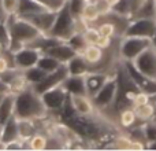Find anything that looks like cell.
Returning a JSON list of instances; mask_svg holds the SVG:
<instances>
[{"instance_id":"obj_1","label":"cell","mask_w":156,"mask_h":151,"mask_svg":"<svg viewBox=\"0 0 156 151\" xmlns=\"http://www.w3.org/2000/svg\"><path fill=\"white\" fill-rule=\"evenodd\" d=\"M4 22L8 28L10 37H11L10 47H8L10 52H15L16 50L22 48L23 46L34 43L38 37H41L44 35L32 22L27 21L23 17L18 15V14L7 15Z\"/></svg>"},{"instance_id":"obj_2","label":"cell","mask_w":156,"mask_h":151,"mask_svg":"<svg viewBox=\"0 0 156 151\" xmlns=\"http://www.w3.org/2000/svg\"><path fill=\"white\" fill-rule=\"evenodd\" d=\"M14 116L16 118L43 121L49 116V111L47 110L41 95L37 91H34V88L30 85L16 94Z\"/></svg>"},{"instance_id":"obj_3","label":"cell","mask_w":156,"mask_h":151,"mask_svg":"<svg viewBox=\"0 0 156 151\" xmlns=\"http://www.w3.org/2000/svg\"><path fill=\"white\" fill-rule=\"evenodd\" d=\"M96 116L83 117V116H78L77 114L73 118L67 120L65 124L69 125L83 142H90V143H97V142H99L100 143L103 139L107 138V135L110 132H108L107 128L101 124L100 120L94 118Z\"/></svg>"},{"instance_id":"obj_4","label":"cell","mask_w":156,"mask_h":151,"mask_svg":"<svg viewBox=\"0 0 156 151\" xmlns=\"http://www.w3.org/2000/svg\"><path fill=\"white\" fill-rule=\"evenodd\" d=\"M152 46V40L136 36H121L118 43V57L121 61H134L144 50Z\"/></svg>"},{"instance_id":"obj_5","label":"cell","mask_w":156,"mask_h":151,"mask_svg":"<svg viewBox=\"0 0 156 151\" xmlns=\"http://www.w3.org/2000/svg\"><path fill=\"white\" fill-rule=\"evenodd\" d=\"M76 32H77V19L71 15L69 6L66 3L65 7L60 11H58L56 19H55L54 26H52L49 35L54 36V37H58L62 41H67L69 37H71Z\"/></svg>"},{"instance_id":"obj_6","label":"cell","mask_w":156,"mask_h":151,"mask_svg":"<svg viewBox=\"0 0 156 151\" xmlns=\"http://www.w3.org/2000/svg\"><path fill=\"white\" fill-rule=\"evenodd\" d=\"M118 96V81L115 74L103 85V88L92 98L94 106L99 111H104L110 107H114V103Z\"/></svg>"},{"instance_id":"obj_7","label":"cell","mask_w":156,"mask_h":151,"mask_svg":"<svg viewBox=\"0 0 156 151\" xmlns=\"http://www.w3.org/2000/svg\"><path fill=\"white\" fill-rule=\"evenodd\" d=\"M41 54H43V51L40 48H37V47L32 46V44L23 46L22 48L16 50L15 52H11L14 66L21 69V70H26V69L37 65Z\"/></svg>"},{"instance_id":"obj_8","label":"cell","mask_w":156,"mask_h":151,"mask_svg":"<svg viewBox=\"0 0 156 151\" xmlns=\"http://www.w3.org/2000/svg\"><path fill=\"white\" fill-rule=\"evenodd\" d=\"M156 32V19L148 18H134L130 19L122 36H136V37L151 39Z\"/></svg>"},{"instance_id":"obj_9","label":"cell","mask_w":156,"mask_h":151,"mask_svg":"<svg viewBox=\"0 0 156 151\" xmlns=\"http://www.w3.org/2000/svg\"><path fill=\"white\" fill-rule=\"evenodd\" d=\"M67 96H69V94L63 85H58V87H55V88H51L41 94L43 102H44V105H45L47 110L49 111V114L60 113V110H62Z\"/></svg>"},{"instance_id":"obj_10","label":"cell","mask_w":156,"mask_h":151,"mask_svg":"<svg viewBox=\"0 0 156 151\" xmlns=\"http://www.w3.org/2000/svg\"><path fill=\"white\" fill-rule=\"evenodd\" d=\"M67 77H69L67 65L63 63V65H60L56 70L51 72V73H47L45 77H44L40 83H37L36 85H33V88H34V91H37L38 94L41 95L43 92L48 91V89L55 88V87H58V85H62Z\"/></svg>"},{"instance_id":"obj_11","label":"cell","mask_w":156,"mask_h":151,"mask_svg":"<svg viewBox=\"0 0 156 151\" xmlns=\"http://www.w3.org/2000/svg\"><path fill=\"white\" fill-rule=\"evenodd\" d=\"M133 63L145 77L155 78L156 80V47L151 46L147 50H144L133 61Z\"/></svg>"},{"instance_id":"obj_12","label":"cell","mask_w":156,"mask_h":151,"mask_svg":"<svg viewBox=\"0 0 156 151\" xmlns=\"http://www.w3.org/2000/svg\"><path fill=\"white\" fill-rule=\"evenodd\" d=\"M115 74L114 72L107 70H92L85 74V87H86V95L93 98L100 89L103 88L105 83Z\"/></svg>"},{"instance_id":"obj_13","label":"cell","mask_w":156,"mask_h":151,"mask_svg":"<svg viewBox=\"0 0 156 151\" xmlns=\"http://www.w3.org/2000/svg\"><path fill=\"white\" fill-rule=\"evenodd\" d=\"M58 13L55 11H41L37 14H30V15H25L23 18H26L27 21H30L41 33L44 35H49L52 26H54V22L56 19Z\"/></svg>"},{"instance_id":"obj_14","label":"cell","mask_w":156,"mask_h":151,"mask_svg":"<svg viewBox=\"0 0 156 151\" xmlns=\"http://www.w3.org/2000/svg\"><path fill=\"white\" fill-rule=\"evenodd\" d=\"M70 98L78 116L90 117V116H96L99 113V110L96 109L92 98L88 96V95H70Z\"/></svg>"},{"instance_id":"obj_15","label":"cell","mask_w":156,"mask_h":151,"mask_svg":"<svg viewBox=\"0 0 156 151\" xmlns=\"http://www.w3.org/2000/svg\"><path fill=\"white\" fill-rule=\"evenodd\" d=\"M44 52L51 55V57H54V58H56V59L62 63H67L71 58H74L77 55V51L67 43V41H60V43L47 48Z\"/></svg>"},{"instance_id":"obj_16","label":"cell","mask_w":156,"mask_h":151,"mask_svg":"<svg viewBox=\"0 0 156 151\" xmlns=\"http://www.w3.org/2000/svg\"><path fill=\"white\" fill-rule=\"evenodd\" d=\"M19 139V132H18V118L15 116H11L7 121L3 124L2 128V133H0V144H2V150L3 146L10 142L18 140Z\"/></svg>"},{"instance_id":"obj_17","label":"cell","mask_w":156,"mask_h":151,"mask_svg":"<svg viewBox=\"0 0 156 151\" xmlns=\"http://www.w3.org/2000/svg\"><path fill=\"white\" fill-rule=\"evenodd\" d=\"M67 94L70 95H86V87H85V74H78V76H71L65 80L62 84Z\"/></svg>"},{"instance_id":"obj_18","label":"cell","mask_w":156,"mask_h":151,"mask_svg":"<svg viewBox=\"0 0 156 151\" xmlns=\"http://www.w3.org/2000/svg\"><path fill=\"white\" fill-rule=\"evenodd\" d=\"M15 92H7L3 95L0 100V121L4 124L8 118L14 114V107H15Z\"/></svg>"},{"instance_id":"obj_19","label":"cell","mask_w":156,"mask_h":151,"mask_svg":"<svg viewBox=\"0 0 156 151\" xmlns=\"http://www.w3.org/2000/svg\"><path fill=\"white\" fill-rule=\"evenodd\" d=\"M37 122H38V120L18 118V132H19V139H21L22 142L27 143V140H29L36 132H38Z\"/></svg>"},{"instance_id":"obj_20","label":"cell","mask_w":156,"mask_h":151,"mask_svg":"<svg viewBox=\"0 0 156 151\" xmlns=\"http://www.w3.org/2000/svg\"><path fill=\"white\" fill-rule=\"evenodd\" d=\"M69 74L78 76V74H86L88 72H92V66L85 61V58L81 54H77L74 58H71L67 63Z\"/></svg>"},{"instance_id":"obj_21","label":"cell","mask_w":156,"mask_h":151,"mask_svg":"<svg viewBox=\"0 0 156 151\" xmlns=\"http://www.w3.org/2000/svg\"><path fill=\"white\" fill-rule=\"evenodd\" d=\"M133 109H134L136 116H137L138 121H140L141 124L152 121V120H155V117H156V106H155L154 102H151V100L144 103V105L133 106Z\"/></svg>"},{"instance_id":"obj_22","label":"cell","mask_w":156,"mask_h":151,"mask_svg":"<svg viewBox=\"0 0 156 151\" xmlns=\"http://www.w3.org/2000/svg\"><path fill=\"white\" fill-rule=\"evenodd\" d=\"M118 122L121 125V128H125V129H130L134 125L141 124L138 121L137 116H136V111L133 109V106L132 107H125L118 111Z\"/></svg>"},{"instance_id":"obj_23","label":"cell","mask_w":156,"mask_h":151,"mask_svg":"<svg viewBox=\"0 0 156 151\" xmlns=\"http://www.w3.org/2000/svg\"><path fill=\"white\" fill-rule=\"evenodd\" d=\"M134 18L156 19V0H144L143 4L130 17V19H134Z\"/></svg>"},{"instance_id":"obj_24","label":"cell","mask_w":156,"mask_h":151,"mask_svg":"<svg viewBox=\"0 0 156 151\" xmlns=\"http://www.w3.org/2000/svg\"><path fill=\"white\" fill-rule=\"evenodd\" d=\"M100 17H101V14H100L99 8H97L96 2H88L86 0L82 14H81V19H83L88 25H94L100 19Z\"/></svg>"},{"instance_id":"obj_25","label":"cell","mask_w":156,"mask_h":151,"mask_svg":"<svg viewBox=\"0 0 156 151\" xmlns=\"http://www.w3.org/2000/svg\"><path fill=\"white\" fill-rule=\"evenodd\" d=\"M41 11H47V8L38 2H36V0H19L18 13L16 14L21 17H25V15H30V14L41 13Z\"/></svg>"},{"instance_id":"obj_26","label":"cell","mask_w":156,"mask_h":151,"mask_svg":"<svg viewBox=\"0 0 156 151\" xmlns=\"http://www.w3.org/2000/svg\"><path fill=\"white\" fill-rule=\"evenodd\" d=\"M48 140H49V136L48 135H44L41 132H36L32 138L27 140L26 146L29 150H48Z\"/></svg>"},{"instance_id":"obj_27","label":"cell","mask_w":156,"mask_h":151,"mask_svg":"<svg viewBox=\"0 0 156 151\" xmlns=\"http://www.w3.org/2000/svg\"><path fill=\"white\" fill-rule=\"evenodd\" d=\"M60 65H63V63L59 62L56 58H54V57H51V55L45 54V52H43V54H41L40 59H38V62H37V66L40 69H43L45 73H51V72L56 70Z\"/></svg>"},{"instance_id":"obj_28","label":"cell","mask_w":156,"mask_h":151,"mask_svg":"<svg viewBox=\"0 0 156 151\" xmlns=\"http://www.w3.org/2000/svg\"><path fill=\"white\" fill-rule=\"evenodd\" d=\"M101 18H104V17H101ZM96 29L99 30V35L103 36V37H110V39H114L115 36H119L118 35V29H116V26L114 25V22H111L110 19H105L104 21H97L96 22Z\"/></svg>"},{"instance_id":"obj_29","label":"cell","mask_w":156,"mask_h":151,"mask_svg":"<svg viewBox=\"0 0 156 151\" xmlns=\"http://www.w3.org/2000/svg\"><path fill=\"white\" fill-rule=\"evenodd\" d=\"M23 74H25V78L27 80V83H29V85L33 87L37 83H40V81L45 77L47 73L36 65V66H33V68H29V69H26V70H23Z\"/></svg>"},{"instance_id":"obj_30","label":"cell","mask_w":156,"mask_h":151,"mask_svg":"<svg viewBox=\"0 0 156 151\" xmlns=\"http://www.w3.org/2000/svg\"><path fill=\"white\" fill-rule=\"evenodd\" d=\"M67 43L76 50L77 54H82V51L85 50V47L88 46V41L85 40V36H83L82 32H76L71 37H69Z\"/></svg>"},{"instance_id":"obj_31","label":"cell","mask_w":156,"mask_h":151,"mask_svg":"<svg viewBox=\"0 0 156 151\" xmlns=\"http://www.w3.org/2000/svg\"><path fill=\"white\" fill-rule=\"evenodd\" d=\"M18 6L19 0H0V11L3 13L4 18L7 15H12V14L18 13Z\"/></svg>"},{"instance_id":"obj_32","label":"cell","mask_w":156,"mask_h":151,"mask_svg":"<svg viewBox=\"0 0 156 151\" xmlns=\"http://www.w3.org/2000/svg\"><path fill=\"white\" fill-rule=\"evenodd\" d=\"M143 131H144V136H145L147 146H148L149 143H152V142H155L156 140V120L144 122Z\"/></svg>"},{"instance_id":"obj_33","label":"cell","mask_w":156,"mask_h":151,"mask_svg":"<svg viewBox=\"0 0 156 151\" xmlns=\"http://www.w3.org/2000/svg\"><path fill=\"white\" fill-rule=\"evenodd\" d=\"M85 3H86V0H67L69 10H70L71 15H73L76 19L81 18V14H82Z\"/></svg>"},{"instance_id":"obj_34","label":"cell","mask_w":156,"mask_h":151,"mask_svg":"<svg viewBox=\"0 0 156 151\" xmlns=\"http://www.w3.org/2000/svg\"><path fill=\"white\" fill-rule=\"evenodd\" d=\"M36 2H38L40 4H43L47 10L58 13V11H60L63 7H65V4L67 3V0H36Z\"/></svg>"},{"instance_id":"obj_35","label":"cell","mask_w":156,"mask_h":151,"mask_svg":"<svg viewBox=\"0 0 156 151\" xmlns=\"http://www.w3.org/2000/svg\"><path fill=\"white\" fill-rule=\"evenodd\" d=\"M82 33H83V36H85V40L88 41V44H96L100 37L99 30L96 29L94 25H88V26L83 29Z\"/></svg>"},{"instance_id":"obj_36","label":"cell","mask_w":156,"mask_h":151,"mask_svg":"<svg viewBox=\"0 0 156 151\" xmlns=\"http://www.w3.org/2000/svg\"><path fill=\"white\" fill-rule=\"evenodd\" d=\"M11 66H14V62H12V55L8 50H5L4 52L0 54V74L3 72H5L7 69H10Z\"/></svg>"},{"instance_id":"obj_37","label":"cell","mask_w":156,"mask_h":151,"mask_svg":"<svg viewBox=\"0 0 156 151\" xmlns=\"http://www.w3.org/2000/svg\"><path fill=\"white\" fill-rule=\"evenodd\" d=\"M10 41H11V37H10V32H8L7 25H5L4 21H0V43L3 44V47L5 50H8Z\"/></svg>"},{"instance_id":"obj_38","label":"cell","mask_w":156,"mask_h":151,"mask_svg":"<svg viewBox=\"0 0 156 151\" xmlns=\"http://www.w3.org/2000/svg\"><path fill=\"white\" fill-rule=\"evenodd\" d=\"M7 92H10V88H8L7 84L0 78V95H4V94H7Z\"/></svg>"},{"instance_id":"obj_39","label":"cell","mask_w":156,"mask_h":151,"mask_svg":"<svg viewBox=\"0 0 156 151\" xmlns=\"http://www.w3.org/2000/svg\"><path fill=\"white\" fill-rule=\"evenodd\" d=\"M147 150H156V140L152 142V143H149L148 146H147Z\"/></svg>"},{"instance_id":"obj_40","label":"cell","mask_w":156,"mask_h":151,"mask_svg":"<svg viewBox=\"0 0 156 151\" xmlns=\"http://www.w3.org/2000/svg\"><path fill=\"white\" fill-rule=\"evenodd\" d=\"M105 2H107V3H108V6H110V7H111V8H112V7H114V6H115V4H116V3H118V2H119V0H105Z\"/></svg>"},{"instance_id":"obj_41","label":"cell","mask_w":156,"mask_h":151,"mask_svg":"<svg viewBox=\"0 0 156 151\" xmlns=\"http://www.w3.org/2000/svg\"><path fill=\"white\" fill-rule=\"evenodd\" d=\"M152 46L156 47V32H155V36L152 37Z\"/></svg>"},{"instance_id":"obj_42","label":"cell","mask_w":156,"mask_h":151,"mask_svg":"<svg viewBox=\"0 0 156 151\" xmlns=\"http://www.w3.org/2000/svg\"><path fill=\"white\" fill-rule=\"evenodd\" d=\"M151 102H154L155 105H156V94H154V95L151 96Z\"/></svg>"},{"instance_id":"obj_43","label":"cell","mask_w":156,"mask_h":151,"mask_svg":"<svg viewBox=\"0 0 156 151\" xmlns=\"http://www.w3.org/2000/svg\"><path fill=\"white\" fill-rule=\"evenodd\" d=\"M4 51H5V48L3 47V44L0 43V54H2V52H4Z\"/></svg>"},{"instance_id":"obj_44","label":"cell","mask_w":156,"mask_h":151,"mask_svg":"<svg viewBox=\"0 0 156 151\" xmlns=\"http://www.w3.org/2000/svg\"><path fill=\"white\" fill-rule=\"evenodd\" d=\"M2 128H3V122L0 121V133H2Z\"/></svg>"},{"instance_id":"obj_45","label":"cell","mask_w":156,"mask_h":151,"mask_svg":"<svg viewBox=\"0 0 156 151\" xmlns=\"http://www.w3.org/2000/svg\"><path fill=\"white\" fill-rule=\"evenodd\" d=\"M88 2H96V0H88Z\"/></svg>"},{"instance_id":"obj_46","label":"cell","mask_w":156,"mask_h":151,"mask_svg":"<svg viewBox=\"0 0 156 151\" xmlns=\"http://www.w3.org/2000/svg\"><path fill=\"white\" fill-rule=\"evenodd\" d=\"M2 98H3V95H0V100H2Z\"/></svg>"},{"instance_id":"obj_47","label":"cell","mask_w":156,"mask_h":151,"mask_svg":"<svg viewBox=\"0 0 156 151\" xmlns=\"http://www.w3.org/2000/svg\"><path fill=\"white\" fill-rule=\"evenodd\" d=\"M0 150H2V144H0Z\"/></svg>"}]
</instances>
